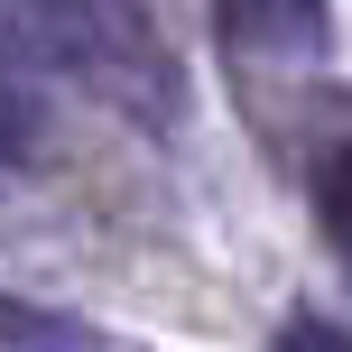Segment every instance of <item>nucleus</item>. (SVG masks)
<instances>
[{
    "mask_svg": "<svg viewBox=\"0 0 352 352\" xmlns=\"http://www.w3.org/2000/svg\"><path fill=\"white\" fill-rule=\"evenodd\" d=\"M324 37H334L324 0H223V47H241V56L306 65V56H324Z\"/></svg>",
    "mask_w": 352,
    "mask_h": 352,
    "instance_id": "f257e3e1",
    "label": "nucleus"
},
{
    "mask_svg": "<svg viewBox=\"0 0 352 352\" xmlns=\"http://www.w3.org/2000/svg\"><path fill=\"white\" fill-rule=\"evenodd\" d=\"M47 158H56L47 93H37V74L0 65V167H47Z\"/></svg>",
    "mask_w": 352,
    "mask_h": 352,
    "instance_id": "f03ea898",
    "label": "nucleus"
},
{
    "mask_svg": "<svg viewBox=\"0 0 352 352\" xmlns=\"http://www.w3.org/2000/svg\"><path fill=\"white\" fill-rule=\"evenodd\" d=\"M0 352H102V334L84 316H65V306H37L19 287H0Z\"/></svg>",
    "mask_w": 352,
    "mask_h": 352,
    "instance_id": "7ed1b4c3",
    "label": "nucleus"
},
{
    "mask_svg": "<svg viewBox=\"0 0 352 352\" xmlns=\"http://www.w3.org/2000/svg\"><path fill=\"white\" fill-rule=\"evenodd\" d=\"M316 213H324V241H334L343 269H352V148H324L316 158Z\"/></svg>",
    "mask_w": 352,
    "mask_h": 352,
    "instance_id": "20e7f679",
    "label": "nucleus"
},
{
    "mask_svg": "<svg viewBox=\"0 0 352 352\" xmlns=\"http://www.w3.org/2000/svg\"><path fill=\"white\" fill-rule=\"evenodd\" d=\"M278 352H352V334H343V324H324V316H306V306H297V316L278 324Z\"/></svg>",
    "mask_w": 352,
    "mask_h": 352,
    "instance_id": "39448f33",
    "label": "nucleus"
}]
</instances>
